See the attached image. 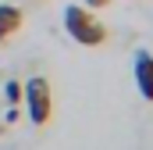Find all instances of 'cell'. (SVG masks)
<instances>
[{"instance_id": "obj_3", "label": "cell", "mask_w": 153, "mask_h": 150, "mask_svg": "<svg viewBox=\"0 0 153 150\" xmlns=\"http://www.w3.org/2000/svg\"><path fill=\"white\" fill-rule=\"evenodd\" d=\"M135 86L146 100H153V54L150 50H135Z\"/></svg>"}, {"instance_id": "obj_1", "label": "cell", "mask_w": 153, "mask_h": 150, "mask_svg": "<svg viewBox=\"0 0 153 150\" xmlns=\"http://www.w3.org/2000/svg\"><path fill=\"white\" fill-rule=\"evenodd\" d=\"M64 29H68V36L82 43V46H100L103 39H107V25L89 11V7H82V4H68L64 7Z\"/></svg>"}, {"instance_id": "obj_2", "label": "cell", "mask_w": 153, "mask_h": 150, "mask_svg": "<svg viewBox=\"0 0 153 150\" xmlns=\"http://www.w3.org/2000/svg\"><path fill=\"white\" fill-rule=\"evenodd\" d=\"M25 86V107H29V122L32 125H46L50 118H53V89H50V79L46 75H32L29 82H22Z\"/></svg>"}, {"instance_id": "obj_4", "label": "cell", "mask_w": 153, "mask_h": 150, "mask_svg": "<svg viewBox=\"0 0 153 150\" xmlns=\"http://www.w3.org/2000/svg\"><path fill=\"white\" fill-rule=\"evenodd\" d=\"M22 25H25L22 7H14V4H0V43H7L11 36H18Z\"/></svg>"}, {"instance_id": "obj_5", "label": "cell", "mask_w": 153, "mask_h": 150, "mask_svg": "<svg viewBox=\"0 0 153 150\" xmlns=\"http://www.w3.org/2000/svg\"><path fill=\"white\" fill-rule=\"evenodd\" d=\"M4 97H7V104H11V107H18V100L25 97V86H22L18 79H11V82L4 86Z\"/></svg>"}, {"instance_id": "obj_6", "label": "cell", "mask_w": 153, "mask_h": 150, "mask_svg": "<svg viewBox=\"0 0 153 150\" xmlns=\"http://www.w3.org/2000/svg\"><path fill=\"white\" fill-rule=\"evenodd\" d=\"M111 0H85V7H107Z\"/></svg>"}]
</instances>
